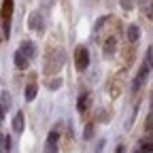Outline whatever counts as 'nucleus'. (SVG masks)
<instances>
[{
	"mask_svg": "<svg viewBox=\"0 0 153 153\" xmlns=\"http://www.w3.org/2000/svg\"><path fill=\"white\" fill-rule=\"evenodd\" d=\"M149 70H151L149 66H143V68L138 70V74H136V79H134V83H132V89H134V91H138V89H140L143 81L147 79V74H149Z\"/></svg>",
	"mask_w": 153,
	"mask_h": 153,
	"instance_id": "3",
	"label": "nucleus"
},
{
	"mask_svg": "<svg viewBox=\"0 0 153 153\" xmlns=\"http://www.w3.org/2000/svg\"><path fill=\"white\" fill-rule=\"evenodd\" d=\"M15 66H17L19 70H24V68L28 66V57H26L22 51H17V53H15Z\"/></svg>",
	"mask_w": 153,
	"mask_h": 153,
	"instance_id": "11",
	"label": "nucleus"
},
{
	"mask_svg": "<svg viewBox=\"0 0 153 153\" xmlns=\"http://www.w3.org/2000/svg\"><path fill=\"white\" fill-rule=\"evenodd\" d=\"M57 140H60V132H57V128L55 130H51L49 132V136H47V147H49V153H55V145H57Z\"/></svg>",
	"mask_w": 153,
	"mask_h": 153,
	"instance_id": "4",
	"label": "nucleus"
},
{
	"mask_svg": "<svg viewBox=\"0 0 153 153\" xmlns=\"http://www.w3.org/2000/svg\"><path fill=\"white\" fill-rule=\"evenodd\" d=\"M151 104H153V98H151Z\"/></svg>",
	"mask_w": 153,
	"mask_h": 153,
	"instance_id": "24",
	"label": "nucleus"
},
{
	"mask_svg": "<svg viewBox=\"0 0 153 153\" xmlns=\"http://www.w3.org/2000/svg\"><path fill=\"white\" fill-rule=\"evenodd\" d=\"M145 66L153 68V47H149V49H147V60H145Z\"/></svg>",
	"mask_w": 153,
	"mask_h": 153,
	"instance_id": "17",
	"label": "nucleus"
},
{
	"mask_svg": "<svg viewBox=\"0 0 153 153\" xmlns=\"http://www.w3.org/2000/svg\"><path fill=\"white\" fill-rule=\"evenodd\" d=\"M115 51V38H106V43H104V55H111Z\"/></svg>",
	"mask_w": 153,
	"mask_h": 153,
	"instance_id": "13",
	"label": "nucleus"
},
{
	"mask_svg": "<svg viewBox=\"0 0 153 153\" xmlns=\"http://www.w3.org/2000/svg\"><path fill=\"white\" fill-rule=\"evenodd\" d=\"M147 132H153V113L149 115V119H147V126H145Z\"/></svg>",
	"mask_w": 153,
	"mask_h": 153,
	"instance_id": "20",
	"label": "nucleus"
},
{
	"mask_svg": "<svg viewBox=\"0 0 153 153\" xmlns=\"http://www.w3.org/2000/svg\"><path fill=\"white\" fill-rule=\"evenodd\" d=\"M104 22H106V17H100L98 22H96V30H100V28L104 26Z\"/></svg>",
	"mask_w": 153,
	"mask_h": 153,
	"instance_id": "21",
	"label": "nucleus"
},
{
	"mask_svg": "<svg viewBox=\"0 0 153 153\" xmlns=\"http://www.w3.org/2000/svg\"><path fill=\"white\" fill-rule=\"evenodd\" d=\"M9 106H11V94L9 91H2V98H0V119L7 115Z\"/></svg>",
	"mask_w": 153,
	"mask_h": 153,
	"instance_id": "5",
	"label": "nucleus"
},
{
	"mask_svg": "<svg viewBox=\"0 0 153 153\" xmlns=\"http://www.w3.org/2000/svg\"><path fill=\"white\" fill-rule=\"evenodd\" d=\"M13 130H15L17 134L24 132V113H17L15 117H13Z\"/></svg>",
	"mask_w": 153,
	"mask_h": 153,
	"instance_id": "8",
	"label": "nucleus"
},
{
	"mask_svg": "<svg viewBox=\"0 0 153 153\" xmlns=\"http://www.w3.org/2000/svg\"><path fill=\"white\" fill-rule=\"evenodd\" d=\"M36 91H38V87H36L34 83L26 85V91H24V94H26V100H28V102H32V100L36 98Z\"/></svg>",
	"mask_w": 153,
	"mask_h": 153,
	"instance_id": "12",
	"label": "nucleus"
},
{
	"mask_svg": "<svg viewBox=\"0 0 153 153\" xmlns=\"http://www.w3.org/2000/svg\"><path fill=\"white\" fill-rule=\"evenodd\" d=\"M76 108H79V113H83L87 108V94H83L81 98H79V104H76Z\"/></svg>",
	"mask_w": 153,
	"mask_h": 153,
	"instance_id": "14",
	"label": "nucleus"
},
{
	"mask_svg": "<svg viewBox=\"0 0 153 153\" xmlns=\"http://www.w3.org/2000/svg\"><path fill=\"white\" fill-rule=\"evenodd\" d=\"M119 2H121V9L132 11V9H134V4H136V0H119Z\"/></svg>",
	"mask_w": 153,
	"mask_h": 153,
	"instance_id": "16",
	"label": "nucleus"
},
{
	"mask_svg": "<svg viewBox=\"0 0 153 153\" xmlns=\"http://www.w3.org/2000/svg\"><path fill=\"white\" fill-rule=\"evenodd\" d=\"M19 51H22V53L28 57V60H32V57L36 55V49H34V43H32V41H24V43H22V49H19Z\"/></svg>",
	"mask_w": 153,
	"mask_h": 153,
	"instance_id": "6",
	"label": "nucleus"
},
{
	"mask_svg": "<svg viewBox=\"0 0 153 153\" xmlns=\"http://www.w3.org/2000/svg\"><path fill=\"white\" fill-rule=\"evenodd\" d=\"M11 145H13V143H11V138L7 136V138H4V147H7V149H11Z\"/></svg>",
	"mask_w": 153,
	"mask_h": 153,
	"instance_id": "22",
	"label": "nucleus"
},
{
	"mask_svg": "<svg viewBox=\"0 0 153 153\" xmlns=\"http://www.w3.org/2000/svg\"><path fill=\"white\" fill-rule=\"evenodd\" d=\"M2 19H11L13 15V0H2Z\"/></svg>",
	"mask_w": 153,
	"mask_h": 153,
	"instance_id": "9",
	"label": "nucleus"
},
{
	"mask_svg": "<svg viewBox=\"0 0 153 153\" xmlns=\"http://www.w3.org/2000/svg\"><path fill=\"white\" fill-rule=\"evenodd\" d=\"M91 132H94V123H87L85 134H83V136H85V140H89V138H91Z\"/></svg>",
	"mask_w": 153,
	"mask_h": 153,
	"instance_id": "18",
	"label": "nucleus"
},
{
	"mask_svg": "<svg viewBox=\"0 0 153 153\" xmlns=\"http://www.w3.org/2000/svg\"><path fill=\"white\" fill-rule=\"evenodd\" d=\"M62 85V79H53V81H49V89H57Z\"/></svg>",
	"mask_w": 153,
	"mask_h": 153,
	"instance_id": "19",
	"label": "nucleus"
},
{
	"mask_svg": "<svg viewBox=\"0 0 153 153\" xmlns=\"http://www.w3.org/2000/svg\"><path fill=\"white\" fill-rule=\"evenodd\" d=\"M138 36H140V30H138V26H128V30H126V38L130 43H136L138 41Z\"/></svg>",
	"mask_w": 153,
	"mask_h": 153,
	"instance_id": "7",
	"label": "nucleus"
},
{
	"mask_svg": "<svg viewBox=\"0 0 153 153\" xmlns=\"http://www.w3.org/2000/svg\"><path fill=\"white\" fill-rule=\"evenodd\" d=\"M117 153H126V147H123V145H119V147H117Z\"/></svg>",
	"mask_w": 153,
	"mask_h": 153,
	"instance_id": "23",
	"label": "nucleus"
},
{
	"mask_svg": "<svg viewBox=\"0 0 153 153\" xmlns=\"http://www.w3.org/2000/svg\"><path fill=\"white\" fill-rule=\"evenodd\" d=\"M87 64H89V51L85 47H79L74 53V66H76V70H85Z\"/></svg>",
	"mask_w": 153,
	"mask_h": 153,
	"instance_id": "1",
	"label": "nucleus"
},
{
	"mask_svg": "<svg viewBox=\"0 0 153 153\" xmlns=\"http://www.w3.org/2000/svg\"><path fill=\"white\" fill-rule=\"evenodd\" d=\"M28 26L32 30H36V32H41L43 30V15L38 13V11H32L30 17H28Z\"/></svg>",
	"mask_w": 153,
	"mask_h": 153,
	"instance_id": "2",
	"label": "nucleus"
},
{
	"mask_svg": "<svg viewBox=\"0 0 153 153\" xmlns=\"http://www.w3.org/2000/svg\"><path fill=\"white\" fill-rule=\"evenodd\" d=\"M2 36L4 38L11 36V19H4V24H2Z\"/></svg>",
	"mask_w": 153,
	"mask_h": 153,
	"instance_id": "15",
	"label": "nucleus"
},
{
	"mask_svg": "<svg viewBox=\"0 0 153 153\" xmlns=\"http://www.w3.org/2000/svg\"><path fill=\"white\" fill-rule=\"evenodd\" d=\"M140 11H143V15L153 19V0H143V2H140Z\"/></svg>",
	"mask_w": 153,
	"mask_h": 153,
	"instance_id": "10",
	"label": "nucleus"
}]
</instances>
